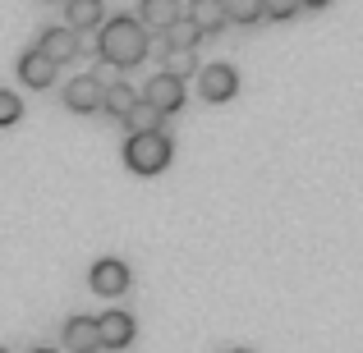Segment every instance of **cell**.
I'll use <instances>...</instances> for the list:
<instances>
[{
	"mask_svg": "<svg viewBox=\"0 0 363 353\" xmlns=\"http://www.w3.org/2000/svg\"><path fill=\"white\" fill-rule=\"evenodd\" d=\"M97 55L116 69H133V64L147 60V28L138 23L133 14H116L101 23V42H97Z\"/></svg>",
	"mask_w": 363,
	"mask_h": 353,
	"instance_id": "obj_1",
	"label": "cell"
},
{
	"mask_svg": "<svg viewBox=\"0 0 363 353\" xmlns=\"http://www.w3.org/2000/svg\"><path fill=\"white\" fill-rule=\"evenodd\" d=\"M170 156H175V147H170L166 133H129V142H124V166L143 179L161 175L170 166Z\"/></svg>",
	"mask_w": 363,
	"mask_h": 353,
	"instance_id": "obj_2",
	"label": "cell"
},
{
	"mask_svg": "<svg viewBox=\"0 0 363 353\" xmlns=\"http://www.w3.org/2000/svg\"><path fill=\"white\" fill-rule=\"evenodd\" d=\"M143 101L157 106L161 115H175V110L184 106V79H175V74H157V79L143 88Z\"/></svg>",
	"mask_w": 363,
	"mask_h": 353,
	"instance_id": "obj_3",
	"label": "cell"
},
{
	"mask_svg": "<svg viewBox=\"0 0 363 353\" xmlns=\"http://www.w3.org/2000/svg\"><path fill=\"white\" fill-rule=\"evenodd\" d=\"M198 88H203L207 101H230L235 92H240V74L230 69V64H207V69H198Z\"/></svg>",
	"mask_w": 363,
	"mask_h": 353,
	"instance_id": "obj_4",
	"label": "cell"
},
{
	"mask_svg": "<svg viewBox=\"0 0 363 353\" xmlns=\"http://www.w3.org/2000/svg\"><path fill=\"white\" fill-rule=\"evenodd\" d=\"M65 106H69L74 115H92V110H101V83L92 79V74L69 79V83H65Z\"/></svg>",
	"mask_w": 363,
	"mask_h": 353,
	"instance_id": "obj_5",
	"label": "cell"
},
{
	"mask_svg": "<svg viewBox=\"0 0 363 353\" xmlns=\"http://www.w3.org/2000/svg\"><path fill=\"white\" fill-rule=\"evenodd\" d=\"M88 280H92V289H97V294L116 299V294H124V289H129V266H124V262H116V257H101V262L88 271Z\"/></svg>",
	"mask_w": 363,
	"mask_h": 353,
	"instance_id": "obj_6",
	"label": "cell"
},
{
	"mask_svg": "<svg viewBox=\"0 0 363 353\" xmlns=\"http://www.w3.org/2000/svg\"><path fill=\"white\" fill-rule=\"evenodd\" d=\"M175 18H184V5L179 0H138V23L147 33H166Z\"/></svg>",
	"mask_w": 363,
	"mask_h": 353,
	"instance_id": "obj_7",
	"label": "cell"
},
{
	"mask_svg": "<svg viewBox=\"0 0 363 353\" xmlns=\"http://www.w3.org/2000/svg\"><path fill=\"white\" fill-rule=\"evenodd\" d=\"M65 349L69 353H97L101 349L97 317H69L65 321Z\"/></svg>",
	"mask_w": 363,
	"mask_h": 353,
	"instance_id": "obj_8",
	"label": "cell"
},
{
	"mask_svg": "<svg viewBox=\"0 0 363 353\" xmlns=\"http://www.w3.org/2000/svg\"><path fill=\"white\" fill-rule=\"evenodd\" d=\"M55 69H60V64H55L51 55H42L37 46H33V51H23V60H18V79H23L28 88H51Z\"/></svg>",
	"mask_w": 363,
	"mask_h": 353,
	"instance_id": "obj_9",
	"label": "cell"
},
{
	"mask_svg": "<svg viewBox=\"0 0 363 353\" xmlns=\"http://www.w3.org/2000/svg\"><path fill=\"white\" fill-rule=\"evenodd\" d=\"M37 51L42 55H51L55 64H65V60H74V55H79V33H74V28H46L42 33V42H37Z\"/></svg>",
	"mask_w": 363,
	"mask_h": 353,
	"instance_id": "obj_10",
	"label": "cell"
},
{
	"mask_svg": "<svg viewBox=\"0 0 363 353\" xmlns=\"http://www.w3.org/2000/svg\"><path fill=\"white\" fill-rule=\"evenodd\" d=\"M184 18H189V23H194L203 37H207V33H221V28L230 23V18H225V0H194V5L184 9Z\"/></svg>",
	"mask_w": 363,
	"mask_h": 353,
	"instance_id": "obj_11",
	"label": "cell"
},
{
	"mask_svg": "<svg viewBox=\"0 0 363 353\" xmlns=\"http://www.w3.org/2000/svg\"><path fill=\"white\" fill-rule=\"evenodd\" d=\"M97 330H101V349L133 345V317L129 312H106V317H97Z\"/></svg>",
	"mask_w": 363,
	"mask_h": 353,
	"instance_id": "obj_12",
	"label": "cell"
},
{
	"mask_svg": "<svg viewBox=\"0 0 363 353\" xmlns=\"http://www.w3.org/2000/svg\"><path fill=\"white\" fill-rule=\"evenodd\" d=\"M138 106V92L129 88V83H106V88H101V110H106V115H116V120H124L129 115V110Z\"/></svg>",
	"mask_w": 363,
	"mask_h": 353,
	"instance_id": "obj_13",
	"label": "cell"
},
{
	"mask_svg": "<svg viewBox=\"0 0 363 353\" xmlns=\"http://www.w3.org/2000/svg\"><path fill=\"white\" fill-rule=\"evenodd\" d=\"M101 23V0H69L65 5V28L83 33V28H97Z\"/></svg>",
	"mask_w": 363,
	"mask_h": 353,
	"instance_id": "obj_14",
	"label": "cell"
},
{
	"mask_svg": "<svg viewBox=\"0 0 363 353\" xmlns=\"http://www.w3.org/2000/svg\"><path fill=\"white\" fill-rule=\"evenodd\" d=\"M161 120H166V115H161L157 106H147L143 97H138V106H133L129 115H124V124H129V133H161Z\"/></svg>",
	"mask_w": 363,
	"mask_h": 353,
	"instance_id": "obj_15",
	"label": "cell"
},
{
	"mask_svg": "<svg viewBox=\"0 0 363 353\" xmlns=\"http://www.w3.org/2000/svg\"><path fill=\"white\" fill-rule=\"evenodd\" d=\"M161 37H166V51H194V46H198V37H203V33H198V28L189 23V18H175V23H170Z\"/></svg>",
	"mask_w": 363,
	"mask_h": 353,
	"instance_id": "obj_16",
	"label": "cell"
},
{
	"mask_svg": "<svg viewBox=\"0 0 363 353\" xmlns=\"http://www.w3.org/2000/svg\"><path fill=\"white\" fill-rule=\"evenodd\" d=\"M225 18L230 23H257L262 18V0H225Z\"/></svg>",
	"mask_w": 363,
	"mask_h": 353,
	"instance_id": "obj_17",
	"label": "cell"
},
{
	"mask_svg": "<svg viewBox=\"0 0 363 353\" xmlns=\"http://www.w3.org/2000/svg\"><path fill=\"white\" fill-rule=\"evenodd\" d=\"M166 74H175V79L198 74V55L194 51H166Z\"/></svg>",
	"mask_w": 363,
	"mask_h": 353,
	"instance_id": "obj_18",
	"label": "cell"
},
{
	"mask_svg": "<svg viewBox=\"0 0 363 353\" xmlns=\"http://www.w3.org/2000/svg\"><path fill=\"white\" fill-rule=\"evenodd\" d=\"M262 14L276 18V23H290L299 14V0H262Z\"/></svg>",
	"mask_w": 363,
	"mask_h": 353,
	"instance_id": "obj_19",
	"label": "cell"
},
{
	"mask_svg": "<svg viewBox=\"0 0 363 353\" xmlns=\"http://www.w3.org/2000/svg\"><path fill=\"white\" fill-rule=\"evenodd\" d=\"M18 115H23V101H18L14 92H5V88H0V129L18 124Z\"/></svg>",
	"mask_w": 363,
	"mask_h": 353,
	"instance_id": "obj_20",
	"label": "cell"
},
{
	"mask_svg": "<svg viewBox=\"0 0 363 353\" xmlns=\"http://www.w3.org/2000/svg\"><path fill=\"white\" fill-rule=\"evenodd\" d=\"M322 5H331V0H299V9H322Z\"/></svg>",
	"mask_w": 363,
	"mask_h": 353,
	"instance_id": "obj_21",
	"label": "cell"
},
{
	"mask_svg": "<svg viewBox=\"0 0 363 353\" xmlns=\"http://www.w3.org/2000/svg\"><path fill=\"white\" fill-rule=\"evenodd\" d=\"M46 5H69V0H46Z\"/></svg>",
	"mask_w": 363,
	"mask_h": 353,
	"instance_id": "obj_22",
	"label": "cell"
},
{
	"mask_svg": "<svg viewBox=\"0 0 363 353\" xmlns=\"http://www.w3.org/2000/svg\"><path fill=\"white\" fill-rule=\"evenodd\" d=\"M33 353H55V349H33Z\"/></svg>",
	"mask_w": 363,
	"mask_h": 353,
	"instance_id": "obj_23",
	"label": "cell"
},
{
	"mask_svg": "<svg viewBox=\"0 0 363 353\" xmlns=\"http://www.w3.org/2000/svg\"><path fill=\"white\" fill-rule=\"evenodd\" d=\"M0 353H5V349H0Z\"/></svg>",
	"mask_w": 363,
	"mask_h": 353,
	"instance_id": "obj_24",
	"label": "cell"
},
{
	"mask_svg": "<svg viewBox=\"0 0 363 353\" xmlns=\"http://www.w3.org/2000/svg\"><path fill=\"white\" fill-rule=\"evenodd\" d=\"M240 353H244V349H240Z\"/></svg>",
	"mask_w": 363,
	"mask_h": 353,
	"instance_id": "obj_25",
	"label": "cell"
}]
</instances>
